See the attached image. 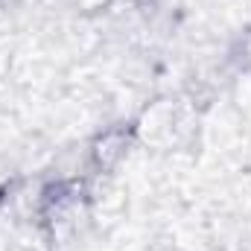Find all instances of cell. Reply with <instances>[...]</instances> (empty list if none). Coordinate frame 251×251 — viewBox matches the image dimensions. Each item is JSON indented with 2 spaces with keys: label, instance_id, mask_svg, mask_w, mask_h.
<instances>
[{
  "label": "cell",
  "instance_id": "1",
  "mask_svg": "<svg viewBox=\"0 0 251 251\" xmlns=\"http://www.w3.org/2000/svg\"><path fill=\"white\" fill-rule=\"evenodd\" d=\"M128 152V131L126 128H108L91 143V161L100 173H111Z\"/></svg>",
  "mask_w": 251,
  "mask_h": 251
},
{
  "label": "cell",
  "instance_id": "2",
  "mask_svg": "<svg viewBox=\"0 0 251 251\" xmlns=\"http://www.w3.org/2000/svg\"><path fill=\"white\" fill-rule=\"evenodd\" d=\"M240 47H243V59L251 64V32H246V38H243V44H240Z\"/></svg>",
  "mask_w": 251,
  "mask_h": 251
},
{
  "label": "cell",
  "instance_id": "3",
  "mask_svg": "<svg viewBox=\"0 0 251 251\" xmlns=\"http://www.w3.org/2000/svg\"><path fill=\"white\" fill-rule=\"evenodd\" d=\"M3 193H6V184H3V178H0V199H3Z\"/></svg>",
  "mask_w": 251,
  "mask_h": 251
}]
</instances>
